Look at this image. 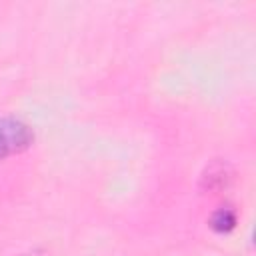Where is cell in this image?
I'll use <instances>...</instances> for the list:
<instances>
[{"mask_svg":"<svg viewBox=\"0 0 256 256\" xmlns=\"http://www.w3.org/2000/svg\"><path fill=\"white\" fill-rule=\"evenodd\" d=\"M234 178V172H232V166L226 162V160H212L210 164H206L202 176H200V190L204 192H220L224 188L230 186Z\"/></svg>","mask_w":256,"mask_h":256,"instance_id":"cell-2","label":"cell"},{"mask_svg":"<svg viewBox=\"0 0 256 256\" xmlns=\"http://www.w3.org/2000/svg\"><path fill=\"white\" fill-rule=\"evenodd\" d=\"M34 142V130L18 116H0V160L28 150Z\"/></svg>","mask_w":256,"mask_h":256,"instance_id":"cell-1","label":"cell"},{"mask_svg":"<svg viewBox=\"0 0 256 256\" xmlns=\"http://www.w3.org/2000/svg\"><path fill=\"white\" fill-rule=\"evenodd\" d=\"M18 256H52L50 252H46V250H40V248H36V250H28V252H22V254H18Z\"/></svg>","mask_w":256,"mask_h":256,"instance_id":"cell-4","label":"cell"},{"mask_svg":"<svg viewBox=\"0 0 256 256\" xmlns=\"http://www.w3.org/2000/svg\"><path fill=\"white\" fill-rule=\"evenodd\" d=\"M236 212L230 208V206H220L218 210L212 212L210 216V228L214 232H220V234H226L230 230L236 228Z\"/></svg>","mask_w":256,"mask_h":256,"instance_id":"cell-3","label":"cell"}]
</instances>
